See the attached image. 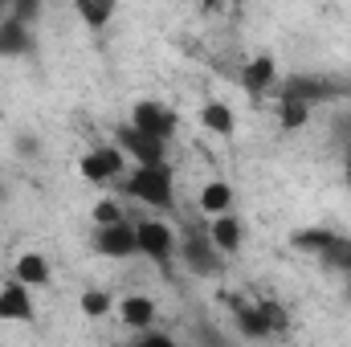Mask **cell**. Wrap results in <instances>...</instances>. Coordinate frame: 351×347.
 <instances>
[{
    "instance_id": "33",
    "label": "cell",
    "mask_w": 351,
    "mask_h": 347,
    "mask_svg": "<svg viewBox=\"0 0 351 347\" xmlns=\"http://www.w3.org/2000/svg\"><path fill=\"white\" fill-rule=\"evenodd\" d=\"M348 156H351V143H348Z\"/></svg>"
},
{
    "instance_id": "16",
    "label": "cell",
    "mask_w": 351,
    "mask_h": 347,
    "mask_svg": "<svg viewBox=\"0 0 351 347\" xmlns=\"http://www.w3.org/2000/svg\"><path fill=\"white\" fill-rule=\"evenodd\" d=\"M16 278L25 282V286H49V278H53V270H49V261L41 258V254H21L16 258Z\"/></svg>"
},
{
    "instance_id": "5",
    "label": "cell",
    "mask_w": 351,
    "mask_h": 347,
    "mask_svg": "<svg viewBox=\"0 0 351 347\" xmlns=\"http://www.w3.org/2000/svg\"><path fill=\"white\" fill-rule=\"evenodd\" d=\"M114 143H119L127 156H135L139 164H164V156H168V143L156 139V135H147V131H139L135 123H123V127L114 131Z\"/></svg>"
},
{
    "instance_id": "7",
    "label": "cell",
    "mask_w": 351,
    "mask_h": 347,
    "mask_svg": "<svg viewBox=\"0 0 351 347\" xmlns=\"http://www.w3.org/2000/svg\"><path fill=\"white\" fill-rule=\"evenodd\" d=\"M131 123L139 127V131H147V135H156V139H172L176 135V119L168 106H160V102H135L131 106Z\"/></svg>"
},
{
    "instance_id": "17",
    "label": "cell",
    "mask_w": 351,
    "mask_h": 347,
    "mask_svg": "<svg viewBox=\"0 0 351 347\" xmlns=\"http://www.w3.org/2000/svg\"><path fill=\"white\" fill-rule=\"evenodd\" d=\"M229 204H233V188L225 180H208L200 188V213L217 217V213H229Z\"/></svg>"
},
{
    "instance_id": "30",
    "label": "cell",
    "mask_w": 351,
    "mask_h": 347,
    "mask_svg": "<svg viewBox=\"0 0 351 347\" xmlns=\"http://www.w3.org/2000/svg\"><path fill=\"white\" fill-rule=\"evenodd\" d=\"M343 184L351 188V156H348V168H343Z\"/></svg>"
},
{
    "instance_id": "21",
    "label": "cell",
    "mask_w": 351,
    "mask_h": 347,
    "mask_svg": "<svg viewBox=\"0 0 351 347\" xmlns=\"http://www.w3.org/2000/svg\"><path fill=\"white\" fill-rule=\"evenodd\" d=\"M319 258H323L327 270H339V274L348 278V274H351V241H348V237H339V241H335L331 250H323Z\"/></svg>"
},
{
    "instance_id": "20",
    "label": "cell",
    "mask_w": 351,
    "mask_h": 347,
    "mask_svg": "<svg viewBox=\"0 0 351 347\" xmlns=\"http://www.w3.org/2000/svg\"><path fill=\"white\" fill-rule=\"evenodd\" d=\"M311 123V102H302V98H282V127L286 131H298V127H306Z\"/></svg>"
},
{
    "instance_id": "1",
    "label": "cell",
    "mask_w": 351,
    "mask_h": 347,
    "mask_svg": "<svg viewBox=\"0 0 351 347\" xmlns=\"http://www.w3.org/2000/svg\"><path fill=\"white\" fill-rule=\"evenodd\" d=\"M127 196H135L139 204H152V208H172L176 200V184H172V172L168 164H139L131 180L123 184Z\"/></svg>"
},
{
    "instance_id": "18",
    "label": "cell",
    "mask_w": 351,
    "mask_h": 347,
    "mask_svg": "<svg viewBox=\"0 0 351 347\" xmlns=\"http://www.w3.org/2000/svg\"><path fill=\"white\" fill-rule=\"evenodd\" d=\"M335 241H339L335 229H298V233L290 237V246L302 250V254H323V250H331Z\"/></svg>"
},
{
    "instance_id": "28",
    "label": "cell",
    "mask_w": 351,
    "mask_h": 347,
    "mask_svg": "<svg viewBox=\"0 0 351 347\" xmlns=\"http://www.w3.org/2000/svg\"><path fill=\"white\" fill-rule=\"evenodd\" d=\"M348 119H351V115H348ZM335 135H339L343 143H351V123H339V119H335Z\"/></svg>"
},
{
    "instance_id": "19",
    "label": "cell",
    "mask_w": 351,
    "mask_h": 347,
    "mask_svg": "<svg viewBox=\"0 0 351 347\" xmlns=\"http://www.w3.org/2000/svg\"><path fill=\"white\" fill-rule=\"evenodd\" d=\"M74 8H78V16L86 21V29H106V21L114 16V8H119V0H74Z\"/></svg>"
},
{
    "instance_id": "14",
    "label": "cell",
    "mask_w": 351,
    "mask_h": 347,
    "mask_svg": "<svg viewBox=\"0 0 351 347\" xmlns=\"http://www.w3.org/2000/svg\"><path fill=\"white\" fill-rule=\"evenodd\" d=\"M200 123H204L213 135H221V139H233V131H237V119H233V110H229L225 102H204V106H200Z\"/></svg>"
},
{
    "instance_id": "3",
    "label": "cell",
    "mask_w": 351,
    "mask_h": 347,
    "mask_svg": "<svg viewBox=\"0 0 351 347\" xmlns=\"http://www.w3.org/2000/svg\"><path fill=\"white\" fill-rule=\"evenodd\" d=\"M135 241H139V254L147 261H156L164 274L172 270L176 258V233L164 221H135Z\"/></svg>"
},
{
    "instance_id": "25",
    "label": "cell",
    "mask_w": 351,
    "mask_h": 347,
    "mask_svg": "<svg viewBox=\"0 0 351 347\" xmlns=\"http://www.w3.org/2000/svg\"><path fill=\"white\" fill-rule=\"evenodd\" d=\"M135 344L139 347H172V339H168L164 331H156V327H139V331H135Z\"/></svg>"
},
{
    "instance_id": "29",
    "label": "cell",
    "mask_w": 351,
    "mask_h": 347,
    "mask_svg": "<svg viewBox=\"0 0 351 347\" xmlns=\"http://www.w3.org/2000/svg\"><path fill=\"white\" fill-rule=\"evenodd\" d=\"M8 12H12V0H0V21H4Z\"/></svg>"
},
{
    "instance_id": "4",
    "label": "cell",
    "mask_w": 351,
    "mask_h": 347,
    "mask_svg": "<svg viewBox=\"0 0 351 347\" xmlns=\"http://www.w3.org/2000/svg\"><path fill=\"white\" fill-rule=\"evenodd\" d=\"M94 254H102V258L110 261H127L139 254V241H135V225L123 217V221H114V225H98V233H94Z\"/></svg>"
},
{
    "instance_id": "23",
    "label": "cell",
    "mask_w": 351,
    "mask_h": 347,
    "mask_svg": "<svg viewBox=\"0 0 351 347\" xmlns=\"http://www.w3.org/2000/svg\"><path fill=\"white\" fill-rule=\"evenodd\" d=\"M127 213H123V204L119 200H98L94 204V225H114V221H123Z\"/></svg>"
},
{
    "instance_id": "9",
    "label": "cell",
    "mask_w": 351,
    "mask_h": 347,
    "mask_svg": "<svg viewBox=\"0 0 351 347\" xmlns=\"http://www.w3.org/2000/svg\"><path fill=\"white\" fill-rule=\"evenodd\" d=\"M274 82H278V66H274L269 53H258L241 66V86H245L250 98H262L265 90H274Z\"/></svg>"
},
{
    "instance_id": "27",
    "label": "cell",
    "mask_w": 351,
    "mask_h": 347,
    "mask_svg": "<svg viewBox=\"0 0 351 347\" xmlns=\"http://www.w3.org/2000/svg\"><path fill=\"white\" fill-rule=\"evenodd\" d=\"M262 311H265V319H269L274 331H286V311H282L278 302H262Z\"/></svg>"
},
{
    "instance_id": "31",
    "label": "cell",
    "mask_w": 351,
    "mask_h": 347,
    "mask_svg": "<svg viewBox=\"0 0 351 347\" xmlns=\"http://www.w3.org/2000/svg\"><path fill=\"white\" fill-rule=\"evenodd\" d=\"M348 298H351V274H348Z\"/></svg>"
},
{
    "instance_id": "12",
    "label": "cell",
    "mask_w": 351,
    "mask_h": 347,
    "mask_svg": "<svg viewBox=\"0 0 351 347\" xmlns=\"http://www.w3.org/2000/svg\"><path fill=\"white\" fill-rule=\"evenodd\" d=\"M233 315H237L241 335H250V339H269V335H274V327H269V319H265L262 302H258V307H254V302H233Z\"/></svg>"
},
{
    "instance_id": "26",
    "label": "cell",
    "mask_w": 351,
    "mask_h": 347,
    "mask_svg": "<svg viewBox=\"0 0 351 347\" xmlns=\"http://www.w3.org/2000/svg\"><path fill=\"white\" fill-rule=\"evenodd\" d=\"M12 147H16V156H21V160H33V156H37V135H29V131H25V135H16V143H12Z\"/></svg>"
},
{
    "instance_id": "15",
    "label": "cell",
    "mask_w": 351,
    "mask_h": 347,
    "mask_svg": "<svg viewBox=\"0 0 351 347\" xmlns=\"http://www.w3.org/2000/svg\"><path fill=\"white\" fill-rule=\"evenodd\" d=\"M282 98H302V102H319V98H331L335 94V86L331 82H323V78H294V82H286V86L278 90Z\"/></svg>"
},
{
    "instance_id": "2",
    "label": "cell",
    "mask_w": 351,
    "mask_h": 347,
    "mask_svg": "<svg viewBox=\"0 0 351 347\" xmlns=\"http://www.w3.org/2000/svg\"><path fill=\"white\" fill-rule=\"evenodd\" d=\"M176 254L180 261L196 274V278H217L221 270H225V254L213 246V237H208V229H188L184 237H180V246H176Z\"/></svg>"
},
{
    "instance_id": "24",
    "label": "cell",
    "mask_w": 351,
    "mask_h": 347,
    "mask_svg": "<svg viewBox=\"0 0 351 347\" xmlns=\"http://www.w3.org/2000/svg\"><path fill=\"white\" fill-rule=\"evenodd\" d=\"M8 16H16V21L33 25V21L41 16V0H12V12H8Z\"/></svg>"
},
{
    "instance_id": "13",
    "label": "cell",
    "mask_w": 351,
    "mask_h": 347,
    "mask_svg": "<svg viewBox=\"0 0 351 347\" xmlns=\"http://www.w3.org/2000/svg\"><path fill=\"white\" fill-rule=\"evenodd\" d=\"M119 319H123L131 331L152 327V323H156V302H152L147 294H131V298H123V302H119Z\"/></svg>"
},
{
    "instance_id": "22",
    "label": "cell",
    "mask_w": 351,
    "mask_h": 347,
    "mask_svg": "<svg viewBox=\"0 0 351 347\" xmlns=\"http://www.w3.org/2000/svg\"><path fill=\"white\" fill-rule=\"evenodd\" d=\"M82 315H90V319L110 315V294H102V290H86V294H82Z\"/></svg>"
},
{
    "instance_id": "32",
    "label": "cell",
    "mask_w": 351,
    "mask_h": 347,
    "mask_svg": "<svg viewBox=\"0 0 351 347\" xmlns=\"http://www.w3.org/2000/svg\"><path fill=\"white\" fill-rule=\"evenodd\" d=\"M0 200H4V188H0Z\"/></svg>"
},
{
    "instance_id": "34",
    "label": "cell",
    "mask_w": 351,
    "mask_h": 347,
    "mask_svg": "<svg viewBox=\"0 0 351 347\" xmlns=\"http://www.w3.org/2000/svg\"><path fill=\"white\" fill-rule=\"evenodd\" d=\"M0 286H4V282H0Z\"/></svg>"
},
{
    "instance_id": "8",
    "label": "cell",
    "mask_w": 351,
    "mask_h": 347,
    "mask_svg": "<svg viewBox=\"0 0 351 347\" xmlns=\"http://www.w3.org/2000/svg\"><path fill=\"white\" fill-rule=\"evenodd\" d=\"M29 290H33V286H25L21 278L0 286V323H29V319H33V298H29Z\"/></svg>"
},
{
    "instance_id": "11",
    "label": "cell",
    "mask_w": 351,
    "mask_h": 347,
    "mask_svg": "<svg viewBox=\"0 0 351 347\" xmlns=\"http://www.w3.org/2000/svg\"><path fill=\"white\" fill-rule=\"evenodd\" d=\"M208 237H213V246H217L221 254H237L245 233H241V221H237V217L217 213V217H213V225H208Z\"/></svg>"
},
{
    "instance_id": "10",
    "label": "cell",
    "mask_w": 351,
    "mask_h": 347,
    "mask_svg": "<svg viewBox=\"0 0 351 347\" xmlns=\"http://www.w3.org/2000/svg\"><path fill=\"white\" fill-rule=\"evenodd\" d=\"M25 53H33V25L4 16L0 21V58H25Z\"/></svg>"
},
{
    "instance_id": "6",
    "label": "cell",
    "mask_w": 351,
    "mask_h": 347,
    "mask_svg": "<svg viewBox=\"0 0 351 347\" xmlns=\"http://www.w3.org/2000/svg\"><path fill=\"white\" fill-rule=\"evenodd\" d=\"M123 147L114 143V147H94V152H86L82 160H78V172H82V180H90V184H110V180H119L123 176Z\"/></svg>"
}]
</instances>
